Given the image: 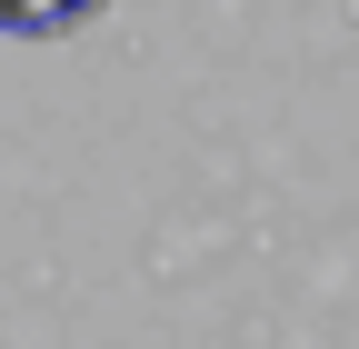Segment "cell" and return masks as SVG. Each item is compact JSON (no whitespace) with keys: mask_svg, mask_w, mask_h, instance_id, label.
<instances>
[{"mask_svg":"<svg viewBox=\"0 0 359 349\" xmlns=\"http://www.w3.org/2000/svg\"><path fill=\"white\" fill-rule=\"evenodd\" d=\"M100 0H0V30H20V40H50V30H80Z\"/></svg>","mask_w":359,"mask_h":349,"instance_id":"obj_1","label":"cell"}]
</instances>
